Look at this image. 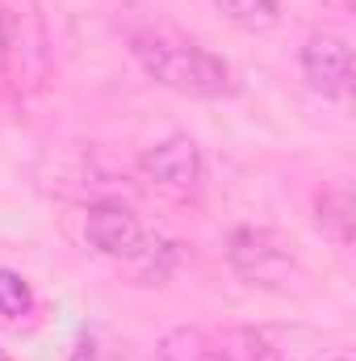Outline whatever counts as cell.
Instances as JSON below:
<instances>
[{
    "label": "cell",
    "mask_w": 356,
    "mask_h": 361,
    "mask_svg": "<svg viewBox=\"0 0 356 361\" xmlns=\"http://www.w3.org/2000/svg\"><path fill=\"white\" fill-rule=\"evenodd\" d=\"M0 63L17 92H38L51 80V25L42 0H0Z\"/></svg>",
    "instance_id": "obj_2"
},
{
    "label": "cell",
    "mask_w": 356,
    "mask_h": 361,
    "mask_svg": "<svg viewBox=\"0 0 356 361\" xmlns=\"http://www.w3.org/2000/svg\"><path fill=\"white\" fill-rule=\"evenodd\" d=\"M302 328H222L210 332L222 361H306V349H298Z\"/></svg>",
    "instance_id": "obj_7"
},
{
    "label": "cell",
    "mask_w": 356,
    "mask_h": 361,
    "mask_svg": "<svg viewBox=\"0 0 356 361\" xmlns=\"http://www.w3.org/2000/svg\"><path fill=\"white\" fill-rule=\"evenodd\" d=\"M331 361H352V353H348V349H340V353H336Z\"/></svg>",
    "instance_id": "obj_12"
},
{
    "label": "cell",
    "mask_w": 356,
    "mask_h": 361,
    "mask_svg": "<svg viewBox=\"0 0 356 361\" xmlns=\"http://www.w3.org/2000/svg\"><path fill=\"white\" fill-rule=\"evenodd\" d=\"M314 223L323 227V235H331L340 248L352 244V193L348 185H331V189H319L314 193Z\"/></svg>",
    "instance_id": "obj_8"
},
{
    "label": "cell",
    "mask_w": 356,
    "mask_h": 361,
    "mask_svg": "<svg viewBox=\"0 0 356 361\" xmlns=\"http://www.w3.org/2000/svg\"><path fill=\"white\" fill-rule=\"evenodd\" d=\"M302 80L327 101H344L352 92V47L336 30H314L302 42Z\"/></svg>",
    "instance_id": "obj_4"
},
{
    "label": "cell",
    "mask_w": 356,
    "mask_h": 361,
    "mask_svg": "<svg viewBox=\"0 0 356 361\" xmlns=\"http://www.w3.org/2000/svg\"><path fill=\"white\" fill-rule=\"evenodd\" d=\"M155 357L160 361H222L214 349V336L205 328H193V324H180L168 328L155 345Z\"/></svg>",
    "instance_id": "obj_9"
},
{
    "label": "cell",
    "mask_w": 356,
    "mask_h": 361,
    "mask_svg": "<svg viewBox=\"0 0 356 361\" xmlns=\"http://www.w3.org/2000/svg\"><path fill=\"white\" fill-rule=\"evenodd\" d=\"M214 4H218V13L231 25H239L248 34H265V30H272L281 21V4L276 0H214Z\"/></svg>",
    "instance_id": "obj_10"
},
{
    "label": "cell",
    "mask_w": 356,
    "mask_h": 361,
    "mask_svg": "<svg viewBox=\"0 0 356 361\" xmlns=\"http://www.w3.org/2000/svg\"><path fill=\"white\" fill-rule=\"evenodd\" d=\"M227 261L243 273L248 281H260V286L285 281L293 273V265H298L293 244L281 231H268V227H239V231H231Z\"/></svg>",
    "instance_id": "obj_3"
},
{
    "label": "cell",
    "mask_w": 356,
    "mask_h": 361,
    "mask_svg": "<svg viewBox=\"0 0 356 361\" xmlns=\"http://www.w3.org/2000/svg\"><path fill=\"white\" fill-rule=\"evenodd\" d=\"M139 169L168 193H197L205 180V156L193 135H168L139 156Z\"/></svg>",
    "instance_id": "obj_5"
},
{
    "label": "cell",
    "mask_w": 356,
    "mask_h": 361,
    "mask_svg": "<svg viewBox=\"0 0 356 361\" xmlns=\"http://www.w3.org/2000/svg\"><path fill=\"white\" fill-rule=\"evenodd\" d=\"M130 55L134 63L164 89L180 97H197V101H218L235 92V72L227 59H218L214 51L197 47L193 38L172 34V30H139L130 38Z\"/></svg>",
    "instance_id": "obj_1"
},
{
    "label": "cell",
    "mask_w": 356,
    "mask_h": 361,
    "mask_svg": "<svg viewBox=\"0 0 356 361\" xmlns=\"http://www.w3.org/2000/svg\"><path fill=\"white\" fill-rule=\"evenodd\" d=\"M84 240L92 244V252L109 261H134L139 248L147 244V231L126 202L105 197V202H92L84 214Z\"/></svg>",
    "instance_id": "obj_6"
},
{
    "label": "cell",
    "mask_w": 356,
    "mask_h": 361,
    "mask_svg": "<svg viewBox=\"0 0 356 361\" xmlns=\"http://www.w3.org/2000/svg\"><path fill=\"white\" fill-rule=\"evenodd\" d=\"M34 311V290L21 273L13 269H0V315L4 319H21Z\"/></svg>",
    "instance_id": "obj_11"
}]
</instances>
